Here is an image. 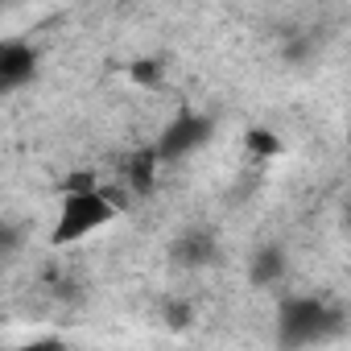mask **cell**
Here are the masks:
<instances>
[{
  "instance_id": "6da1fadb",
  "label": "cell",
  "mask_w": 351,
  "mask_h": 351,
  "mask_svg": "<svg viewBox=\"0 0 351 351\" xmlns=\"http://www.w3.org/2000/svg\"><path fill=\"white\" fill-rule=\"evenodd\" d=\"M128 207V191L120 186H104L95 173H75L62 186V199H58V211H54V223H50V244L54 248H71V244H83L91 240L95 232L112 228Z\"/></svg>"
},
{
  "instance_id": "7a4b0ae2",
  "label": "cell",
  "mask_w": 351,
  "mask_h": 351,
  "mask_svg": "<svg viewBox=\"0 0 351 351\" xmlns=\"http://www.w3.org/2000/svg\"><path fill=\"white\" fill-rule=\"evenodd\" d=\"M347 326V314L343 306L326 302V298H281V310H277V339L285 351H302V347H314L330 335H339Z\"/></svg>"
},
{
  "instance_id": "3957f363",
  "label": "cell",
  "mask_w": 351,
  "mask_h": 351,
  "mask_svg": "<svg viewBox=\"0 0 351 351\" xmlns=\"http://www.w3.org/2000/svg\"><path fill=\"white\" fill-rule=\"evenodd\" d=\"M211 132H215L211 116H203V112H178V116H173V120L157 132L153 149H157L161 165H173V161L191 157L195 149H203V145L211 141Z\"/></svg>"
},
{
  "instance_id": "277c9868",
  "label": "cell",
  "mask_w": 351,
  "mask_h": 351,
  "mask_svg": "<svg viewBox=\"0 0 351 351\" xmlns=\"http://www.w3.org/2000/svg\"><path fill=\"white\" fill-rule=\"evenodd\" d=\"M38 75V50L25 38H5L0 42V91L13 95Z\"/></svg>"
},
{
  "instance_id": "5b68a950",
  "label": "cell",
  "mask_w": 351,
  "mask_h": 351,
  "mask_svg": "<svg viewBox=\"0 0 351 351\" xmlns=\"http://www.w3.org/2000/svg\"><path fill=\"white\" fill-rule=\"evenodd\" d=\"M157 173H161V157H157L153 145H145V149L132 153L128 165H124V191H128V195H149L153 182H157Z\"/></svg>"
},
{
  "instance_id": "8992f818",
  "label": "cell",
  "mask_w": 351,
  "mask_h": 351,
  "mask_svg": "<svg viewBox=\"0 0 351 351\" xmlns=\"http://www.w3.org/2000/svg\"><path fill=\"white\" fill-rule=\"evenodd\" d=\"M215 252H219V244H215L211 232H186V236H178V244H173V261L182 269H203V265L215 261Z\"/></svg>"
},
{
  "instance_id": "52a82bcc",
  "label": "cell",
  "mask_w": 351,
  "mask_h": 351,
  "mask_svg": "<svg viewBox=\"0 0 351 351\" xmlns=\"http://www.w3.org/2000/svg\"><path fill=\"white\" fill-rule=\"evenodd\" d=\"M285 277V256H281V248H261L256 256H252V281L256 285H273V281H281Z\"/></svg>"
},
{
  "instance_id": "ba28073f",
  "label": "cell",
  "mask_w": 351,
  "mask_h": 351,
  "mask_svg": "<svg viewBox=\"0 0 351 351\" xmlns=\"http://www.w3.org/2000/svg\"><path fill=\"white\" fill-rule=\"evenodd\" d=\"M244 145H248V153H252L256 161H269V157L281 153V136H277L273 128H248V132H244Z\"/></svg>"
},
{
  "instance_id": "9c48e42d",
  "label": "cell",
  "mask_w": 351,
  "mask_h": 351,
  "mask_svg": "<svg viewBox=\"0 0 351 351\" xmlns=\"http://www.w3.org/2000/svg\"><path fill=\"white\" fill-rule=\"evenodd\" d=\"M157 75H161L157 62H132V79L136 83H157Z\"/></svg>"
},
{
  "instance_id": "30bf717a",
  "label": "cell",
  "mask_w": 351,
  "mask_h": 351,
  "mask_svg": "<svg viewBox=\"0 0 351 351\" xmlns=\"http://www.w3.org/2000/svg\"><path fill=\"white\" fill-rule=\"evenodd\" d=\"M13 351H66L58 339H34V343H25V347H13Z\"/></svg>"
},
{
  "instance_id": "8fae6325",
  "label": "cell",
  "mask_w": 351,
  "mask_h": 351,
  "mask_svg": "<svg viewBox=\"0 0 351 351\" xmlns=\"http://www.w3.org/2000/svg\"><path fill=\"white\" fill-rule=\"evenodd\" d=\"M347 223H351V219H347Z\"/></svg>"
}]
</instances>
